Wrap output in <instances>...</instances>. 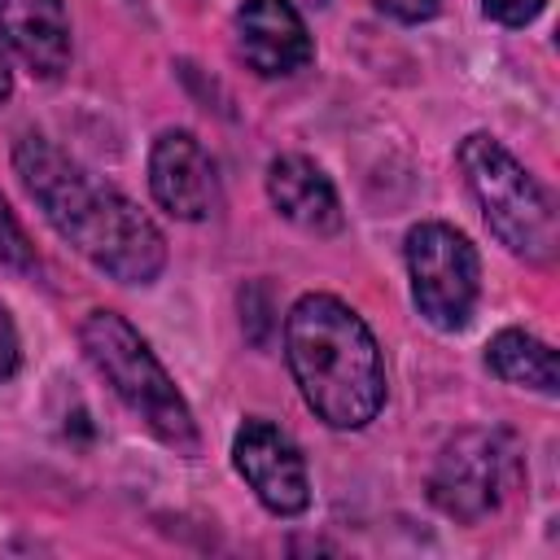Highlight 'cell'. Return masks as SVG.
Instances as JSON below:
<instances>
[{
    "label": "cell",
    "instance_id": "1",
    "mask_svg": "<svg viewBox=\"0 0 560 560\" xmlns=\"http://www.w3.org/2000/svg\"><path fill=\"white\" fill-rule=\"evenodd\" d=\"M13 166L26 192L39 201L44 219L101 271L122 284H149L166 262V241L158 223L118 188L101 184L88 166L66 158L44 136H22Z\"/></svg>",
    "mask_w": 560,
    "mask_h": 560
},
{
    "label": "cell",
    "instance_id": "2",
    "mask_svg": "<svg viewBox=\"0 0 560 560\" xmlns=\"http://www.w3.org/2000/svg\"><path fill=\"white\" fill-rule=\"evenodd\" d=\"M284 354L306 407L332 429H363L385 402V363L372 328L332 293H306L284 319Z\"/></svg>",
    "mask_w": 560,
    "mask_h": 560
},
{
    "label": "cell",
    "instance_id": "3",
    "mask_svg": "<svg viewBox=\"0 0 560 560\" xmlns=\"http://www.w3.org/2000/svg\"><path fill=\"white\" fill-rule=\"evenodd\" d=\"M79 341H83L88 363L105 376V385L140 416V424L162 446H171L175 455H197L201 438H197L184 394L175 389L171 372L158 363L149 341L118 311H92L79 328Z\"/></svg>",
    "mask_w": 560,
    "mask_h": 560
},
{
    "label": "cell",
    "instance_id": "4",
    "mask_svg": "<svg viewBox=\"0 0 560 560\" xmlns=\"http://www.w3.org/2000/svg\"><path fill=\"white\" fill-rule=\"evenodd\" d=\"M459 171L481 206L490 232L521 258L529 262H551L556 258V206L542 192V184L486 131L468 136L459 144Z\"/></svg>",
    "mask_w": 560,
    "mask_h": 560
},
{
    "label": "cell",
    "instance_id": "5",
    "mask_svg": "<svg viewBox=\"0 0 560 560\" xmlns=\"http://www.w3.org/2000/svg\"><path fill=\"white\" fill-rule=\"evenodd\" d=\"M407 276L420 315L433 328H464L477 306L481 262L464 232L451 223H420L407 232Z\"/></svg>",
    "mask_w": 560,
    "mask_h": 560
},
{
    "label": "cell",
    "instance_id": "6",
    "mask_svg": "<svg viewBox=\"0 0 560 560\" xmlns=\"http://www.w3.org/2000/svg\"><path fill=\"white\" fill-rule=\"evenodd\" d=\"M512 477V446L503 433L468 429L451 438L438 455V468L429 477L433 503L455 521H481L499 508Z\"/></svg>",
    "mask_w": 560,
    "mask_h": 560
},
{
    "label": "cell",
    "instance_id": "7",
    "mask_svg": "<svg viewBox=\"0 0 560 560\" xmlns=\"http://www.w3.org/2000/svg\"><path fill=\"white\" fill-rule=\"evenodd\" d=\"M232 459L245 486L258 494V503L276 516H298L311 503L306 459L293 446V438L271 420H245L232 438Z\"/></svg>",
    "mask_w": 560,
    "mask_h": 560
},
{
    "label": "cell",
    "instance_id": "8",
    "mask_svg": "<svg viewBox=\"0 0 560 560\" xmlns=\"http://www.w3.org/2000/svg\"><path fill=\"white\" fill-rule=\"evenodd\" d=\"M149 184L166 214L206 219L214 206V162L188 131H162L149 153Z\"/></svg>",
    "mask_w": 560,
    "mask_h": 560
},
{
    "label": "cell",
    "instance_id": "9",
    "mask_svg": "<svg viewBox=\"0 0 560 560\" xmlns=\"http://www.w3.org/2000/svg\"><path fill=\"white\" fill-rule=\"evenodd\" d=\"M236 44L241 57L267 79L302 70L315 52L302 13L289 0H245L236 13Z\"/></svg>",
    "mask_w": 560,
    "mask_h": 560
},
{
    "label": "cell",
    "instance_id": "10",
    "mask_svg": "<svg viewBox=\"0 0 560 560\" xmlns=\"http://www.w3.org/2000/svg\"><path fill=\"white\" fill-rule=\"evenodd\" d=\"M267 197L271 206L298 223L302 232H315V236H332L341 232V201H337V188L332 179L302 153H284L267 166Z\"/></svg>",
    "mask_w": 560,
    "mask_h": 560
},
{
    "label": "cell",
    "instance_id": "11",
    "mask_svg": "<svg viewBox=\"0 0 560 560\" xmlns=\"http://www.w3.org/2000/svg\"><path fill=\"white\" fill-rule=\"evenodd\" d=\"M0 39L39 79H57L70 61V22L61 0H0Z\"/></svg>",
    "mask_w": 560,
    "mask_h": 560
},
{
    "label": "cell",
    "instance_id": "12",
    "mask_svg": "<svg viewBox=\"0 0 560 560\" xmlns=\"http://www.w3.org/2000/svg\"><path fill=\"white\" fill-rule=\"evenodd\" d=\"M486 363L499 381L508 385H525V389H538V394H551L556 381H560V368H556V350L521 328H503L490 337L486 346Z\"/></svg>",
    "mask_w": 560,
    "mask_h": 560
},
{
    "label": "cell",
    "instance_id": "13",
    "mask_svg": "<svg viewBox=\"0 0 560 560\" xmlns=\"http://www.w3.org/2000/svg\"><path fill=\"white\" fill-rule=\"evenodd\" d=\"M0 262H9L18 271H35V245L26 241V232L13 219V210L4 206V197H0Z\"/></svg>",
    "mask_w": 560,
    "mask_h": 560
},
{
    "label": "cell",
    "instance_id": "14",
    "mask_svg": "<svg viewBox=\"0 0 560 560\" xmlns=\"http://www.w3.org/2000/svg\"><path fill=\"white\" fill-rule=\"evenodd\" d=\"M542 4H547V0H481V9H486L494 22H503V26H525V22H534V18L542 13Z\"/></svg>",
    "mask_w": 560,
    "mask_h": 560
},
{
    "label": "cell",
    "instance_id": "15",
    "mask_svg": "<svg viewBox=\"0 0 560 560\" xmlns=\"http://www.w3.org/2000/svg\"><path fill=\"white\" fill-rule=\"evenodd\" d=\"M372 4L398 22H429L442 9V0H372Z\"/></svg>",
    "mask_w": 560,
    "mask_h": 560
},
{
    "label": "cell",
    "instance_id": "16",
    "mask_svg": "<svg viewBox=\"0 0 560 560\" xmlns=\"http://www.w3.org/2000/svg\"><path fill=\"white\" fill-rule=\"evenodd\" d=\"M18 359H22L18 328H13V315L0 306V381H9V376L18 372Z\"/></svg>",
    "mask_w": 560,
    "mask_h": 560
},
{
    "label": "cell",
    "instance_id": "17",
    "mask_svg": "<svg viewBox=\"0 0 560 560\" xmlns=\"http://www.w3.org/2000/svg\"><path fill=\"white\" fill-rule=\"evenodd\" d=\"M13 92V70H9V61H4V48H0V101Z\"/></svg>",
    "mask_w": 560,
    "mask_h": 560
}]
</instances>
